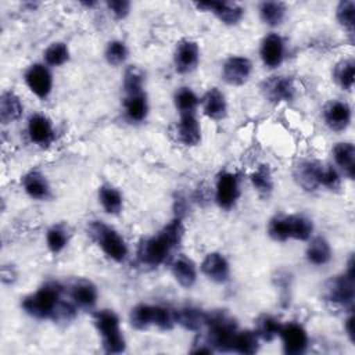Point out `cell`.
Masks as SVG:
<instances>
[{
	"mask_svg": "<svg viewBox=\"0 0 355 355\" xmlns=\"http://www.w3.org/2000/svg\"><path fill=\"white\" fill-rule=\"evenodd\" d=\"M172 275L175 277V280L183 286V287H191L196 283L197 279V270H196V265L193 263L191 259L179 255L171 266Z\"/></svg>",
	"mask_w": 355,
	"mask_h": 355,
	"instance_id": "24",
	"label": "cell"
},
{
	"mask_svg": "<svg viewBox=\"0 0 355 355\" xmlns=\"http://www.w3.org/2000/svg\"><path fill=\"white\" fill-rule=\"evenodd\" d=\"M269 236L276 241L288 240V226H287V215H279L270 219L268 225Z\"/></svg>",
	"mask_w": 355,
	"mask_h": 355,
	"instance_id": "43",
	"label": "cell"
},
{
	"mask_svg": "<svg viewBox=\"0 0 355 355\" xmlns=\"http://www.w3.org/2000/svg\"><path fill=\"white\" fill-rule=\"evenodd\" d=\"M94 324L103 338V348L107 354H121L125 351L126 343L115 312L110 309L98 311L94 315Z\"/></svg>",
	"mask_w": 355,
	"mask_h": 355,
	"instance_id": "3",
	"label": "cell"
},
{
	"mask_svg": "<svg viewBox=\"0 0 355 355\" xmlns=\"http://www.w3.org/2000/svg\"><path fill=\"white\" fill-rule=\"evenodd\" d=\"M44 61L51 65V67H58L62 65L64 62L68 61L69 58V50L65 43L62 42H55L51 43L46 50H44Z\"/></svg>",
	"mask_w": 355,
	"mask_h": 355,
	"instance_id": "38",
	"label": "cell"
},
{
	"mask_svg": "<svg viewBox=\"0 0 355 355\" xmlns=\"http://www.w3.org/2000/svg\"><path fill=\"white\" fill-rule=\"evenodd\" d=\"M239 197V180L234 173L222 172L216 180L215 200L223 209H230Z\"/></svg>",
	"mask_w": 355,
	"mask_h": 355,
	"instance_id": "10",
	"label": "cell"
},
{
	"mask_svg": "<svg viewBox=\"0 0 355 355\" xmlns=\"http://www.w3.org/2000/svg\"><path fill=\"white\" fill-rule=\"evenodd\" d=\"M22 187L28 196L36 200H44L50 196V186L47 179L39 171H32L22 178Z\"/></svg>",
	"mask_w": 355,
	"mask_h": 355,
	"instance_id": "23",
	"label": "cell"
},
{
	"mask_svg": "<svg viewBox=\"0 0 355 355\" xmlns=\"http://www.w3.org/2000/svg\"><path fill=\"white\" fill-rule=\"evenodd\" d=\"M354 12L355 4L352 0H344L337 6L336 17L341 26H344L349 35L354 33Z\"/></svg>",
	"mask_w": 355,
	"mask_h": 355,
	"instance_id": "40",
	"label": "cell"
},
{
	"mask_svg": "<svg viewBox=\"0 0 355 355\" xmlns=\"http://www.w3.org/2000/svg\"><path fill=\"white\" fill-rule=\"evenodd\" d=\"M323 118L333 132H343L351 122V108L340 100L329 101L323 108Z\"/></svg>",
	"mask_w": 355,
	"mask_h": 355,
	"instance_id": "13",
	"label": "cell"
},
{
	"mask_svg": "<svg viewBox=\"0 0 355 355\" xmlns=\"http://www.w3.org/2000/svg\"><path fill=\"white\" fill-rule=\"evenodd\" d=\"M125 111L128 118L133 122H141L143 119H146L148 112V104H147V97L144 92L126 94Z\"/></svg>",
	"mask_w": 355,
	"mask_h": 355,
	"instance_id": "27",
	"label": "cell"
},
{
	"mask_svg": "<svg viewBox=\"0 0 355 355\" xmlns=\"http://www.w3.org/2000/svg\"><path fill=\"white\" fill-rule=\"evenodd\" d=\"M89 232L93 240L101 247L104 254L116 262H122L128 255V245L116 230L94 220L89 225Z\"/></svg>",
	"mask_w": 355,
	"mask_h": 355,
	"instance_id": "4",
	"label": "cell"
},
{
	"mask_svg": "<svg viewBox=\"0 0 355 355\" xmlns=\"http://www.w3.org/2000/svg\"><path fill=\"white\" fill-rule=\"evenodd\" d=\"M279 336L283 341V348L286 354L300 355L305 352L308 347V334L301 324L295 322L282 324Z\"/></svg>",
	"mask_w": 355,
	"mask_h": 355,
	"instance_id": "8",
	"label": "cell"
},
{
	"mask_svg": "<svg viewBox=\"0 0 355 355\" xmlns=\"http://www.w3.org/2000/svg\"><path fill=\"white\" fill-rule=\"evenodd\" d=\"M204 114L211 119H222L226 116L227 104L223 93L218 87H211L202 97Z\"/></svg>",
	"mask_w": 355,
	"mask_h": 355,
	"instance_id": "21",
	"label": "cell"
},
{
	"mask_svg": "<svg viewBox=\"0 0 355 355\" xmlns=\"http://www.w3.org/2000/svg\"><path fill=\"white\" fill-rule=\"evenodd\" d=\"M24 107L18 96L12 92H4L0 97V121L3 123H10L22 115Z\"/></svg>",
	"mask_w": 355,
	"mask_h": 355,
	"instance_id": "26",
	"label": "cell"
},
{
	"mask_svg": "<svg viewBox=\"0 0 355 355\" xmlns=\"http://www.w3.org/2000/svg\"><path fill=\"white\" fill-rule=\"evenodd\" d=\"M333 158L348 179L355 178V147L352 143H337L333 147Z\"/></svg>",
	"mask_w": 355,
	"mask_h": 355,
	"instance_id": "22",
	"label": "cell"
},
{
	"mask_svg": "<svg viewBox=\"0 0 355 355\" xmlns=\"http://www.w3.org/2000/svg\"><path fill=\"white\" fill-rule=\"evenodd\" d=\"M46 243H47V247L51 252L57 254L60 251L64 250V247L67 245L68 243V234L65 232L64 227L61 226H53L49 232H47V236H46Z\"/></svg>",
	"mask_w": 355,
	"mask_h": 355,
	"instance_id": "42",
	"label": "cell"
},
{
	"mask_svg": "<svg viewBox=\"0 0 355 355\" xmlns=\"http://www.w3.org/2000/svg\"><path fill=\"white\" fill-rule=\"evenodd\" d=\"M175 323L180 324L182 327L197 331L205 324V312H202L198 308L193 306H184L173 312Z\"/></svg>",
	"mask_w": 355,
	"mask_h": 355,
	"instance_id": "25",
	"label": "cell"
},
{
	"mask_svg": "<svg viewBox=\"0 0 355 355\" xmlns=\"http://www.w3.org/2000/svg\"><path fill=\"white\" fill-rule=\"evenodd\" d=\"M324 298L344 308H352L354 304V277L348 275H340L329 280L324 290Z\"/></svg>",
	"mask_w": 355,
	"mask_h": 355,
	"instance_id": "6",
	"label": "cell"
},
{
	"mask_svg": "<svg viewBox=\"0 0 355 355\" xmlns=\"http://www.w3.org/2000/svg\"><path fill=\"white\" fill-rule=\"evenodd\" d=\"M198 58H200V50L196 42L184 39L176 44L173 61L178 72L180 73L191 72L197 67Z\"/></svg>",
	"mask_w": 355,
	"mask_h": 355,
	"instance_id": "14",
	"label": "cell"
},
{
	"mask_svg": "<svg viewBox=\"0 0 355 355\" xmlns=\"http://www.w3.org/2000/svg\"><path fill=\"white\" fill-rule=\"evenodd\" d=\"M259 14L265 24L277 26L286 15V4L282 1H263L259 6Z\"/></svg>",
	"mask_w": 355,
	"mask_h": 355,
	"instance_id": "31",
	"label": "cell"
},
{
	"mask_svg": "<svg viewBox=\"0 0 355 355\" xmlns=\"http://www.w3.org/2000/svg\"><path fill=\"white\" fill-rule=\"evenodd\" d=\"M98 198L105 209V212L111 215H116L122 209V196L121 193L111 184H103L98 190Z\"/></svg>",
	"mask_w": 355,
	"mask_h": 355,
	"instance_id": "30",
	"label": "cell"
},
{
	"mask_svg": "<svg viewBox=\"0 0 355 355\" xmlns=\"http://www.w3.org/2000/svg\"><path fill=\"white\" fill-rule=\"evenodd\" d=\"M319 168L318 161H301L294 168V178L297 183L306 191H313L319 187Z\"/></svg>",
	"mask_w": 355,
	"mask_h": 355,
	"instance_id": "19",
	"label": "cell"
},
{
	"mask_svg": "<svg viewBox=\"0 0 355 355\" xmlns=\"http://www.w3.org/2000/svg\"><path fill=\"white\" fill-rule=\"evenodd\" d=\"M173 248L175 245L162 232H159L157 236L140 241L137 248V258L143 265L158 266L166 262Z\"/></svg>",
	"mask_w": 355,
	"mask_h": 355,
	"instance_id": "5",
	"label": "cell"
},
{
	"mask_svg": "<svg viewBox=\"0 0 355 355\" xmlns=\"http://www.w3.org/2000/svg\"><path fill=\"white\" fill-rule=\"evenodd\" d=\"M262 62L268 68H277L284 57V42L277 33H270L263 37L259 50Z\"/></svg>",
	"mask_w": 355,
	"mask_h": 355,
	"instance_id": "15",
	"label": "cell"
},
{
	"mask_svg": "<svg viewBox=\"0 0 355 355\" xmlns=\"http://www.w3.org/2000/svg\"><path fill=\"white\" fill-rule=\"evenodd\" d=\"M75 315H76L75 304L65 302V301H60L51 318H53L55 322L67 323V322H71V320L75 318Z\"/></svg>",
	"mask_w": 355,
	"mask_h": 355,
	"instance_id": "45",
	"label": "cell"
},
{
	"mask_svg": "<svg viewBox=\"0 0 355 355\" xmlns=\"http://www.w3.org/2000/svg\"><path fill=\"white\" fill-rule=\"evenodd\" d=\"M198 103H200L198 97L189 87H180L175 93V105H176L178 111L180 112V115L194 114Z\"/></svg>",
	"mask_w": 355,
	"mask_h": 355,
	"instance_id": "35",
	"label": "cell"
},
{
	"mask_svg": "<svg viewBox=\"0 0 355 355\" xmlns=\"http://www.w3.org/2000/svg\"><path fill=\"white\" fill-rule=\"evenodd\" d=\"M201 272L215 283H225L229 279L230 268L229 262L222 254L211 252L204 258L201 263Z\"/></svg>",
	"mask_w": 355,
	"mask_h": 355,
	"instance_id": "16",
	"label": "cell"
},
{
	"mask_svg": "<svg viewBox=\"0 0 355 355\" xmlns=\"http://www.w3.org/2000/svg\"><path fill=\"white\" fill-rule=\"evenodd\" d=\"M319 186L327 187L329 190H337L341 186V180H340L338 172L333 166H330V165L320 164V168H319Z\"/></svg>",
	"mask_w": 355,
	"mask_h": 355,
	"instance_id": "44",
	"label": "cell"
},
{
	"mask_svg": "<svg viewBox=\"0 0 355 355\" xmlns=\"http://www.w3.org/2000/svg\"><path fill=\"white\" fill-rule=\"evenodd\" d=\"M251 69L252 65L247 57L233 55L225 61L222 67V78L229 85L240 86L248 80Z\"/></svg>",
	"mask_w": 355,
	"mask_h": 355,
	"instance_id": "9",
	"label": "cell"
},
{
	"mask_svg": "<svg viewBox=\"0 0 355 355\" xmlns=\"http://www.w3.org/2000/svg\"><path fill=\"white\" fill-rule=\"evenodd\" d=\"M205 326H208L207 343L219 352L233 351V340L237 333L234 320L222 311L205 312Z\"/></svg>",
	"mask_w": 355,
	"mask_h": 355,
	"instance_id": "1",
	"label": "cell"
},
{
	"mask_svg": "<svg viewBox=\"0 0 355 355\" xmlns=\"http://www.w3.org/2000/svg\"><path fill=\"white\" fill-rule=\"evenodd\" d=\"M258 336L255 331L251 330H244V331H237L233 340V351L239 354H255L259 348V341Z\"/></svg>",
	"mask_w": 355,
	"mask_h": 355,
	"instance_id": "32",
	"label": "cell"
},
{
	"mask_svg": "<svg viewBox=\"0 0 355 355\" xmlns=\"http://www.w3.org/2000/svg\"><path fill=\"white\" fill-rule=\"evenodd\" d=\"M282 323L269 315H263L257 320V327H255V333L258 336V338L263 340V341H272L276 336H279Z\"/></svg>",
	"mask_w": 355,
	"mask_h": 355,
	"instance_id": "34",
	"label": "cell"
},
{
	"mask_svg": "<svg viewBox=\"0 0 355 355\" xmlns=\"http://www.w3.org/2000/svg\"><path fill=\"white\" fill-rule=\"evenodd\" d=\"M28 135L31 140L39 146L50 144L54 136L50 119L40 114L32 115L28 122Z\"/></svg>",
	"mask_w": 355,
	"mask_h": 355,
	"instance_id": "20",
	"label": "cell"
},
{
	"mask_svg": "<svg viewBox=\"0 0 355 355\" xmlns=\"http://www.w3.org/2000/svg\"><path fill=\"white\" fill-rule=\"evenodd\" d=\"M354 72H355L354 61L343 60L334 67L333 78L341 89L351 90L354 87Z\"/></svg>",
	"mask_w": 355,
	"mask_h": 355,
	"instance_id": "33",
	"label": "cell"
},
{
	"mask_svg": "<svg viewBox=\"0 0 355 355\" xmlns=\"http://www.w3.org/2000/svg\"><path fill=\"white\" fill-rule=\"evenodd\" d=\"M288 239H295L305 241L311 237L313 232V223L309 218L304 215H287Z\"/></svg>",
	"mask_w": 355,
	"mask_h": 355,
	"instance_id": "28",
	"label": "cell"
},
{
	"mask_svg": "<svg viewBox=\"0 0 355 355\" xmlns=\"http://www.w3.org/2000/svg\"><path fill=\"white\" fill-rule=\"evenodd\" d=\"M128 58V49L123 42L121 40H112L107 44L105 49V60L110 65L118 67L125 62Z\"/></svg>",
	"mask_w": 355,
	"mask_h": 355,
	"instance_id": "41",
	"label": "cell"
},
{
	"mask_svg": "<svg viewBox=\"0 0 355 355\" xmlns=\"http://www.w3.org/2000/svg\"><path fill=\"white\" fill-rule=\"evenodd\" d=\"M69 295L72 298V302L76 306L90 309L94 306L97 301V288L92 282L85 279H78L71 283Z\"/></svg>",
	"mask_w": 355,
	"mask_h": 355,
	"instance_id": "17",
	"label": "cell"
},
{
	"mask_svg": "<svg viewBox=\"0 0 355 355\" xmlns=\"http://www.w3.org/2000/svg\"><path fill=\"white\" fill-rule=\"evenodd\" d=\"M153 312H154V305H147V304L136 305L135 308H132L129 315L132 326L137 330H144L148 326H153Z\"/></svg>",
	"mask_w": 355,
	"mask_h": 355,
	"instance_id": "36",
	"label": "cell"
},
{
	"mask_svg": "<svg viewBox=\"0 0 355 355\" xmlns=\"http://www.w3.org/2000/svg\"><path fill=\"white\" fill-rule=\"evenodd\" d=\"M176 137L184 146H197L201 140V128L194 114L180 115L176 123Z\"/></svg>",
	"mask_w": 355,
	"mask_h": 355,
	"instance_id": "18",
	"label": "cell"
},
{
	"mask_svg": "<svg viewBox=\"0 0 355 355\" xmlns=\"http://www.w3.org/2000/svg\"><path fill=\"white\" fill-rule=\"evenodd\" d=\"M251 183L261 196L268 197L273 190V180H272V173H270L269 166L268 165H261L251 175Z\"/></svg>",
	"mask_w": 355,
	"mask_h": 355,
	"instance_id": "37",
	"label": "cell"
},
{
	"mask_svg": "<svg viewBox=\"0 0 355 355\" xmlns=\"http://www.w3.org/2000/svg\"><path fill=\"white\" fill-rule=\"evenodd\" d=\"M261 90L272 103L290 101L295 96V86L288 76H269L261 83Z\"/></svg>",
	"mask_w": 355,
	"mask_h": 355,
	"instance_id": "7",
	"label": "cell"
},
{
	"mask_svg": "<svg viewBox=\"0 0 355 355\" xmlns=\"http://www.w3.org/2000/svg\"><path fill=\"white\" fill-rule=\"evenodd\" d=\"M62 287L58 283H46L36 293L28 295L22 301L24 311L37 319L51 318L58 302L61 301Z\"/></svg>",
	"mask_w": 355,
	"mask_h": 355,
	"instance_id": "2",
	"label": "cell"
},
{
	"mask_svg": "<svg viewBox=\"0 0 355 355\" xmlns=\"http://www.w3.org/2000/svg\"><path fill=\"white\" fill-rule=\"evenodd\" d=\"M306 258L313 265H324L331 259V248L326 239L315 237L306 247Z\"/></svg>",
	"mask_w": 355,
	"mask_h": 355,
	"instance_id": "29",
	"label": "cell"
},
{
	"mask_svg": "<svg viewBox=\"0 0 355 355\" xmlns=\"http://www.w3.org/2000/svg\"><path fill=\"white\" fill-rule=\"evenodd\" d=\"M144 73L137 67H129L123 78V89L126 94H135L143 92Z\"/></svg>",
	"mask_w": 355,
	"mask_h": 355,
	"instance_id": "39",
	"label": "cell"
},
{
	"mask_svg": "<svg viewBox=\"0 0 355 355\" xmlns=\"http://www.w3.org/2000/svg\"><path fill=\"white\" fill-rule=\"evenodd\" d=\"M344 330L347 331V336L349 337V340L354 343V315H349L347 319H345V323H344Z\"/></svg>",
	"mask_w": 355,
	"mask_h": 355,
	"instance_id": "47",
	"label": "cell"
},
{
	"mask_svg": "<svg viewBox=\"0 0 355 355\" xmlns=\"http://www.w3.org/2000/svg\"><path fill=\"white\" fill-rule=\"evenodd\" d=\"M25 82L31 92L40 98H44L51 92L53 78L47 67L42 64H33L25 73Z\"/></svg>",
	"mask_w": 355,
	"mask_h": 355,
	"instance_id": "12",
	"label": "cell"
},
{
	"mask_svg": "<svg viewBox=\"0 0 355 355\" xmlns=\"http://www.w3.org/2000/svg\"><path fill=\"white\" fill-rule=\"evenodd\" d=\"M196 7L198 10L214 12L226 25L237 24L244 14L243 7L232 1H214V0L200 1V3H196Z\"/></svg>",
	"mask_w": 355,
	"mask_h": 355,
	"instance_id": "11",
	"label": "cell"
},
{
	"mask_svg": "<svg viewBox=\"0 0 355 355\" xmlns=\"http://www.w3.org/2000/svg\"><path fill=\"white\" fill-rule=\"evenodd\" d=\"M107 7L110 8V11L115 18L122 19L129 14L130 3L126 0H111V1H107Z\"/></svg>",
	"mask_w": 355,
	"mask_h": 355,
	"instance_id": "46",
	"label": "cell"
}]
</instances>
